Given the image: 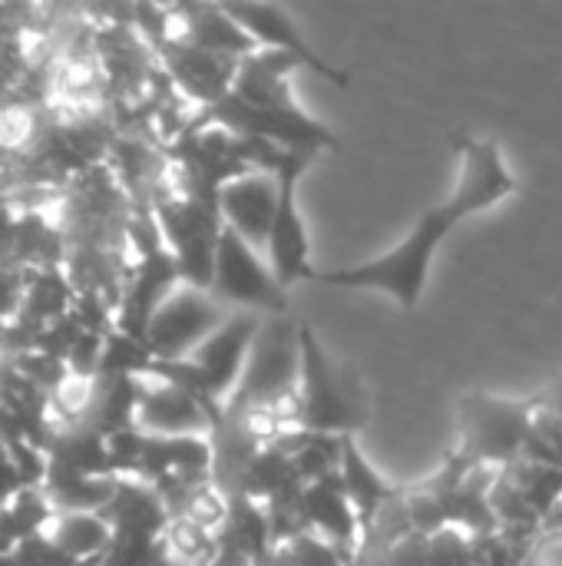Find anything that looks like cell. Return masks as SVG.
I'll return each mask as SVG.
<instances>
[{
    "mask_svg": "<svg viewBox=\"0 0 562 566\" xmlns=\"http://www.w3.org/2000/svg\"><path fill=\"white\" fill-rule=\"evenodd\" d=\"M149 53H152L159 73L169 80V86L195 113L212 106L215 99H222L232 90V80H235V70H238V60L202 53V50H192V46L176 43V40H162Z\"/></svg>",
    "mask_w": 562,
    "mask_h": 566,
    "instance_id": "9",
    "label": "cell"
},
{
    "mask_svg": "<svg viewBox=\"0 0 562 566\" xmlns=\"http://www.w3.org/2000/svg\"><path fill=\"white\" fill-rule=\"evenodd\" d=\"M523 566H562V531L560 527H540L527 547Z\"/></svg>",
    "mask_w": 562,
    "mask_h": 566,
    "instance_id": "25",
    "label": "cell"
},
{
    "mask_svg": "<svg viewBox=\"0 0 562 566\" xmlns=\"http://www.w3.org/2000/svg\"><path fill=\"white\" fill-rule=\"evenodd\" d=\"M298 521H301V531L318 534L331 547H338L341 554L354 557L361 531H358L354 511L348 507L335 474L301 488V494H298Z\"/></svg>",
    "mask_w": 562,
    "mask_h": 566,
    "instance_id": "14",
    "label": "cell"
},
{
    "mask_svg": "<svg viewBox=\"0 0 562 566\" xmlns=\"http://www.w3.org/2000/svg\"><path fill=\"white\" fill-rule=\"evenodd\" d=\"M109 534H139V537H162L169 527V514L152 484L136 478H116L106 507L99 511Z\"/></svg>",
    "mask_w": 562,
    "mask_h": 566,
    "instance_id": "16",
    "label": "cell"
},
{
    "mask_svg": "<svg viewBox=\"0 0 562 566\" xmlns=\"http://www.w3.org/2000/svg\"><path fill=\"white\" fill-rule=\"evenodd\" d=\"M298 325L301 322H295L288 312L262 318L238 385L225 401V411L252 418L265 434L285 431L291 418L298 388Z\"/></svg>",
    "mask_w": 562,
    "mask_h": 566,
    "instance_id": "3",
    "label": "cell"
},
{
    "mask_svg": "<svg viewBox=\"0 0 562 566\" xmlns=\"http://www.w3.org/2000/svg\"><path fill=\"white\" fill-rule=\"evenodd\" d=\"M533 401H507L497 395L470 391L457 405L460 448L457 454L477 468H510L523 458L533 431Z\"/></svg>",
    "mask_w": 562,
    "mask_h": 566,
    "instance_id": "4",
    "label": "cell"
},
{
    "mask_svg": "<svg viewBox=\"0 0 562 566\" xmlns=\"http://www.w3.org/2000/svg\"><path fill=\"white\" fill-rule=\"evenodd\" d=\"M338 488L348 501V507L354 511V521H358V531H364L397 494L394 484H388L374 464L361 454L358 441L354 438H341V448H338Z\"/></svg>",
    "mask_w": 562,
    "mask_h": 566,
    "instance_id": "15",
    "label": "cell"
},
{
    "mask_svg": "<svg viewBox=\"0 0 562 566\" xmlns=\"http://www.w3.org/2000/svg\"><path fill=\"white\" fill-rule=\"evenodd\" d=\"M282 547L288 551V557L298 566H351V557H348V554H341V551L331 547L325 537L308 534V531L295 534V537H291L288 544H282Z\"/></svg>",
    "mask_w": 562,
    "mask_h": 566,
    "instance_id": "23",
    "label": "cell"
},
{
    "mask_svg": "<svg viewBox=\"0 0 562 566\" xmlns=\"http://www.w3.org/2000/svg\"><path fill=\"white\" fill-rule=\"evenodd\" d=\"M219 7L229 13V20H235L252 36V43L258 50L288 53V56L298 60V66L318 73L321 80L335 83L338 90L351 86V73H344V70L331 66L328 60H321V53L311 50V43L298 33L295 20L282 7H275V3H219Z\"/></svg>",
    "mask_w": 562,
    "mask_h": 566,
    "instance_id": "8",
    "label": "cell"
},
{
    "mask_svg": "<svg viewBox=\"0 0 562 566\" xmlns=\"http://www.w3.org/2000/svg\"><path fill=\"white\" fill-rule=\"evenodd\" d=\"M113 481L116 478H86L46 464L36 491L43 494L53 514H99L113 494Z\"/></svg>",
    "mask_w": 562,
    "mask_h": 566,
    "instance_id": "18",
    "label": "cell"
},
{
    "mask_svg": "<svg viewBox=\"0 0 562 566\" xmlns=\"http://www.w3.org/2000/svg\"><path fill=\"white\" fill-rule=\"evenodd\" d=\"M371 418L364 378L354 365L328 355L311 325H298V388L285 431L354 438Z\"/></svg>",
    "mask_w": 562,
    "mask_h": 566,
    "instance_id": "1",
    "label": "cell"
},
{
    "mask_svg": "<svg viewBox=\"0 0 562 566\" xmlns=\"http://www.w3.org/2000/svg\"><path fill=\"white\" fill-rule=\"evenodd\" d=\"M166 13H169V40L185 43L192 50L229 56V60H245L248 53L258 50L252 36L235 20H229V13L219 3H176L166 7Z\"/></svg>",
    "mask_w": 562,
    "mask_h": 566,
    "instance_id": "12",
    "label": "cell"
},
{
    "mask_svg": "<svg viewBox=\"0 0 562 566\" xmlns=\"http://www.w3.org/2000/svg\"><path fill=\"white\" fill-rule=\"evenodd\" d=\"M258 566H298V564L288 557V551H285V547H272V551H268V557H265Z\"/></svg>",
    "mask_w": 562,
    "mask_h": 566,
    "instance_id": "28",
    "label": "cell"
},
{
    "mask_svg": "<svg viewBox=\"0 0 562 566\" xmlns=\"http://www.w3.org/2000/svg\"><path fill=\"white\" fill-rule=\"evenodd\" d=\"M533 408L543 411V415H553V418H560L562 421V381H556L547 395H540V398L533 401Z\"/></svg>",
    "mask_w": 562,
    "mask_h": 566,
    "instance_id": "27",
    "label": "cell"
},
{
    "mask_svg": "<svg viewBox=\"0 0 562 566\" xmlns=\"http://www.w3.org/2000/svg\"><path fill=\"white\" fill-rule=\"evenodd\" d=\"M205 401H199L192 391L169 381L142 378L132 418L136 431L152 438H205Z\"/></svg>",
    "mask_w": 562,
    "mask_h": 566,
    "instance_id": "11",
    "label": "cell"
},
{
    "mask_svg": "<svg viewBox=\"0 0 562 566\" xmlns=\"http://www.w3.org/2000/svg\"><path fill=\"white\" fill-rule=\"evenodd\" d=\"M543 527H560L562 531V501L553 507V511H550V517L543 521Z\"/></svg>",
    "mask_w": 562,
    "mask_h": 566,
    "instance_id": "29",
    "label": "cell"
},
{
    "mask_svg": "<svg viewBox=\"0 0 562 566\" xmlns=\"http://www.w3.org/2000/svg\"><path fill=\"white\" fill-rule=\"evenodd\" d=\"M424 566H474V544L460 531L431 534L424 544Z\"/></svg>",
    "mask_w": 562,
    "mask_h": 566,
    "instance_id": "22",
    "label": "cell"
},
{
    "mask_svg": "<svg viewBox=\"0 0 562 566\" xmlns=\"http://www.w3.org/2000/svg\"><path fill=\"white\" fill-rule=\"evenodd\" d=\"M142 378H119V375H93L83 415L76 424L96 431L99 438H113L132 428L136 401H139Z\"/></svg>",
    "mask_w": 562,
    "mask_h": 566,
    "instance_id": "17",
    "label": "cell"
},
{
    "mask_svg": "<svg viewBox=\"0 0 562 566\" xmlns=\"http://www.w3.org/2000/svg\"><path fill=\"white\" fill-rule=\"evenodd\" d=\"M23 491V481H20V474H17V468H13V461H10V451H7V444L0 441V504H7L13 494H20Z\"/></svg>",
    "mask_w": 562,
    "mask_h": 566,
    "instance_id": "26",
    "label": "cell"
},
{
    "mask_svg": "<svg viewBox=\"0 0 562 566\" xmlns=\"http://www.w3.org/2000/svg\"><path fill=\"white\" fill-rule=\"evenodd\" d=\"M40 534L76 566H89L109 544V527L99 514H53Z\"/></svg>",
    "mask_w": 562,
    "mask_h": 566,
    "instance_id": "19",
    "label": "cell"
},
{
    "mask_svg": "<svg viewBox=\"0 0 562 566\" xmlns=\"http://www.w3.org/2000/svg\"><path fill=\"white\" fill-rule=\"evenodd\" d=\"M232 312L222 308L205 289L179 282L152 312L142 345L156 361H185Z\"/></svg>",
    "mask_w": 562,
    "mask_h": 566,
    "instance_id": "7",
    "label": "cell"
},
{
    "mask_svg": "<svg viewBox=\"0 0 562 566\" xmlns=\"http://www.w3.org/2000/svg\"><path fill=\"white\" fill-rule=\"evenodd\" d=\"M50 517H53V511L43 501V494L36 488H23L7 504H0V534L7 537L10 547H17L20 541L40 534Z\"/></svg>",
    "mask_w": 562,
    "mask_h": 566,
    "instance_id": "20",
    "label": "cell"
},
{
    "mask_svg": "<svg viewBox=\"0 0 562 566\" xmlns=\"http://www.w3.org/2000/svg\"><path fill=\"white\" fill-rule=\"evenodd\" d=\"M152 355L146 352L142 342L109 328L103 335V348H99V365L96 375H119V378H146L152 368Z\"/></svg>",
    "mask_w": 562,
    "mask_h": 566,
    "instance_id": "21",
    "label": "cell"
},
{
    "mask_svg": "<svg viewBox=\"0 0 562 566\" xmlns=\"http://www.w3.org/2000/svg\"><path fill=\"white\" fill-rule=\"evenodd\" d=\"M460 222H464V212L447 199V202L427 209L391 252L358 262V265L331 269V272L315 269L308 275V282L331 285V289H374V292L391 295L404 312H411V308H417V302L424 295L437 249Z\"/></svg>",
    "mask_w": 562,
    "mask_h": 566,
    "instance_id": "2",
    "label": "cell"
},
{
    "mask_svg": "<svg viewBox=\"0 0 562 566\" xmlns=\"http://www.w3.org/2000/svg\"><path fill=\"white\" fill-rule=\"evenodd\" d=\"M222 308L229 312H252V315H285L288 292L268 272L262 252H255L245 239L222 226L212 259V279L205 289Z\"/></svg>",
    "mask_w": 562,
    "mask_h": 566,
    "instance_id": "6",
    "label": "cell"
},
{
    "mask_svg": "<svg viewBox=\"0 0 562 566\" xmlns=\"http://www.w3.org/2000/svg\"><path fill=\"white\" fill-rule=\"evenodd\" d=\"M275 199H278L275 176L248 169V172L229 179L219 189V216H222V226L232 229L238 239H245L255 252H265V239H268Z\"/></svg>",
    "mask_w": 562,
    "mask_h": 566,
    "instance_id": "13",
    "label": "cell"
},
{
    "mask_svg": "<svg viewBox=\"0 0 562 566\" xmlns=\"http://www.w3.org/2000/svg\"><path fill=\"white\" fill-rule=\"evenodd\" d=\"M315 159H318L315 153L291 149L282 159V166L272 172L275 186H278V199H275V212H272V226H268L262 259H265L268 272L275 275V282L282 285V292H288L295 282H301L315 272L308 226H305V216L298 209V182L311 169Z\"/></svg>",
    "mask_w": 562,
    "mask_h": 566,
    "instance_id": "5",
    "label": "cell"
},
{
    "mask_svg": "<svg viewBox=\"0 0 562 566\" xmlns=\"http://www.w3.org/2000/svg\"><path fill=\"white\" fill-rule=\"evenodd\" d=\"M457 156H460V176L454 192L447 196L464 219L500 206L513 192H520V182L507 169L500 146L490 139H474V136H457Z\"/></svg>",
    "mask_w": 562,
    "mask_h": 566,
    "instance_id": "10",
    "label": "cell"
},
{
    "mask_svg": "<svg viewBox=\"0 0 562 566\" xmlns=\"http://www.w3.org/2000/svg\"><path fill=\"white\" fill-rule=\"evenodd\" d=\"M10 564L13 566H76L73 560H66L43 534H33L26 541H20L10 551Z\"/></svg>",
    "mask_w": 562,
    "mask_h": 566,
    "instance_id": "24",
    "label": "cell"
}]
</instances>
